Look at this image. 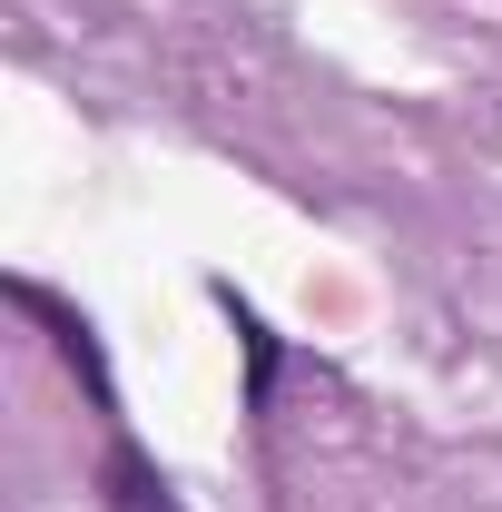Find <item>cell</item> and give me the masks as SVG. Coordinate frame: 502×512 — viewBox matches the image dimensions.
I'll list each match as a JSON object with an SVG mask.
<instances>
[{
	"instance_id": "6da1fadb",
	"label": "cell",
	"mask_w": 502,
	"mask_h": 512,
	"mask_svg": "<svg viewBox=\"0 0 502 512\" xmlns=\"http://www.w3.org/2000/svg\"><path fill=\"white\" fill-rule=\"evenodd\" d=\"M109 424V453H99V512H188L178 493H168V473L138 453V434H128L119 414H99Z\"/></svg>"
}]
</instances>
